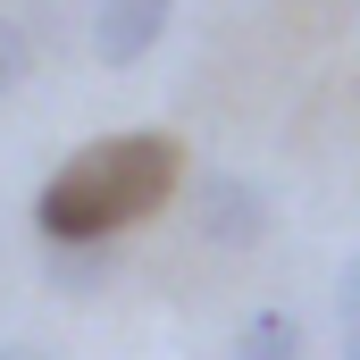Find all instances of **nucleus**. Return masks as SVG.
Instances as JSON below:
<instances>
[{"label": "nucleus", "instance_id": "nucleus-1", "mask_svg": "<svg viewBox=\"0 0 360 360\" xmlns=\"http://www.w3.org/2000/svg\"><path fill=\"white\" fill-rule=\"evenodd\" d=\"M184 176V151L168 134H101L84 151H68L42 201H34V226L42 243H68V235H117L134 218H151Z\"/></svg>", "mask_w": 360, "mask_h": 360}, {"label": "nucleus", "instance_id": "nucleus-2", "mask_svg": "<svg viewBox=\"0 0 360 360\" xmlns=\"http://www.w3.org/2000/svg\"><path fill=\"white\" fill-rule=\"evenodd\" d=\"M176 0H92V59L101 68H143L168 34Z\"/></svg>", "mask_w": 360, "mask_h": 360}, {"label": "nucleus", "instance_id": "nucleus-3", "mask_svg": "<svg viewBox=\"0 0 360 360\" xmlns=\"http://www.w3.org/2000/svg\"><path fill=\"white\" fill-rule=\"evenodd\" d=\"M193 210H201V235H210L218 252H252V243L269 235V193L252 176H226V168L201 176V201H193Z\"/></svg>", "mask_w": 360, "mask_h": 360}, {"label": "nucleus", "instance_id": "nucleus-4", "mask_svg": "<svg viewBox=\"0 0 360 360\" xmlns=\"http://www.w3.org/2000/svg\"><path fill=\"white\" fill-rule=\"evenodd\" d=\"M101 285H109V235L51 243V293H101Z\"/></svg>", "mask_w": 360, "mask_h": 360}, {"label": "nucleus", "instance_id": "nucleus-5", "mask_svg": "<svg viewBox=\"0 0 360 360\" xmlns=\"http://www.w3.org/2000/svg\"><path fill=\"white\" fill-rule=\"evenodd\" d=\"M235 360H302V327L285 310H260L243 335H235Z\"/></svg>", "mask_w": 360, "mask_h": 360}, {"label": "nucleus", "instance_id": "nucleus-6", "mask_svg": "<svg viewBox=\"0 0 360 360\" xmlns=\"http://www.w3.org/2000/svg\"><path fill=\"white\" fill-rule=\"evenodd\" d=\"M25 76H34V42H25V25H17V17H0V101L25 84Z\"/></svg>", "mask_w": 360, "mask_h": 360}, {"label": "nucleus", "instance_id": "nucleus-7", "mask_svg": "<svg viewBox=\"0 0 360 360\" xmlns=\"http://www.w3.org/2000/svg\"><path fill=\"white\" fill-rule=\"evenodd\" d=\"M335 360H360V310L344 319V352H335Z\"/></svg>", "mask_w": 360, "mask_h": 360}, {"label": "nucleus", "instance_id": "nucleus-8", "mask_svg": "<svg viewBox=\"0 0 360 360\" xmlns=\"http://www.w3.org/2000/svg\"><path fill=\"white\" fill-rule=\"evenodd\" d=\"M0 360H51V352H34V344H0Z\"/></svg>", "mask_w": 360, "mask_h": 360}]
</instances>
